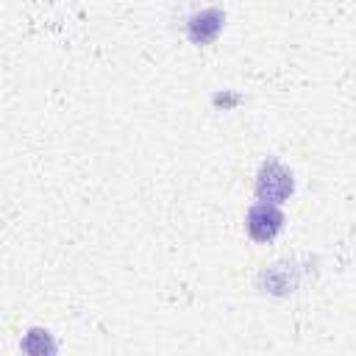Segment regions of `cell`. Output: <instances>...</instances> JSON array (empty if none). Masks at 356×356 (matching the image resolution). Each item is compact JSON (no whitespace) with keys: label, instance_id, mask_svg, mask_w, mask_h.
Segmentation results:
<instances>
[{"label":"cell","instance_id":"cell-1","mask_svg":"<svg viewBox=\"0 0 356 356\" xmlns=\"http://www.w3.org/2000/svg\"><path fill=\"white\" fill-rule=\"evenodd\" d=\"M295 189V181H292V172L275 161V159H267L261 167H259V175H256V195L259 200H267V203H284Z\"/></svg>","mask_w":356,"mask_h":356},{"label":"cell","instance_id":"cell-2","mask_svg":"<svg viewBox=\"0 0 356 356\" xmlns=\"http://www.w3.org/2000/svg\"><path fill=\"white\" fill-rule=\"evenodd\" d=\"M248 234L253 242H270L278 236V231L284 228V214L275 203H267V200H259L248 209Z\"/></svg>","mask_w":356,"mask_h":356},{"label":"cell","instance_id":"cell-3","mask_svg":"<svg viewBox=\"0 0 356 356\" xmlns=\"http://www.w3.org/2000/svg\"><path fill=\"white\" fill-rule=\"evenodd\" d=\"M222 25H225V14L220 8H203L192 14V19L186 22V33L195 44H211L220 36Z\"/></svg>","mask_w":356,"mask_h":356}]
</instances>
